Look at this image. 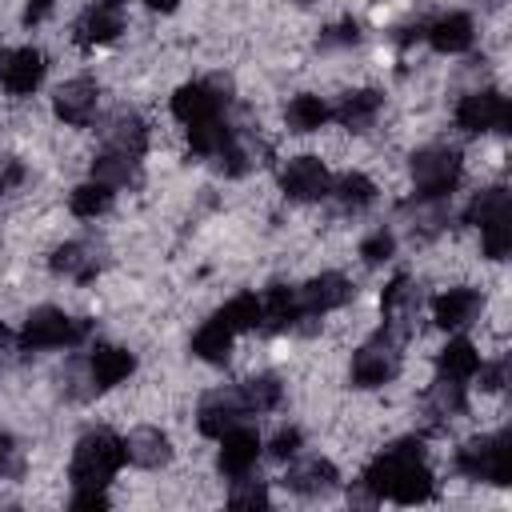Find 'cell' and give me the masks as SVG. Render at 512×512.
<instances>
[{
    "label": "cell",
    "mask_w": 512,
    "mask_h": 512,
    "mask_svg": "<svg viewBox=\"0 0 512 512\" xmlns=\"http://www.w3.org/2000/svg\"><path fill=\"white\" fill-rule=\"evenodd\" d=\"M120 464H124V444L112 436V432H104V428H96V432H88L80 444H76V452H72V484L80 488V484H108L116 472H120Z\"/></svg>",
    "instance_id": "6da1fadb"
},
{
    "label": "cell",
    "mask_w": 512,
    "mask_h": 512,
    "mask_svg": "<svg viewBox=\"0 0 512 512\" xmlns=\"http://www.w3.org/2000/svg\"><path fill=\"white\" fill-rule=\"evenodd\" d=\"M88 332H92L88 320H72V316H64L60 308H36V312L24 320L16 344H20V352H40V348L80 344Z\"/></svg>",
    "instance_id": "7a4b0ae2"
},
{
    "label": "cell",
    "mask_w": 512,
    "mask_h": 512,
    "mask_svg": "<svg viewBox=\"0 0 512 512\" xmlns=\"http://www.w3.org/2000/svg\"><path fill=\"white\" fill-rule=\"evenodd\" d=\"M412 180H416L420 200H444L460 184V152L448 148V144L420 148L412 156Z\"/></svg>",
    "instance_id": "3957f363"
},
{
    "label": "cell",
    "mask_w": 512,
    "mask_h": 512,
    "mask_svg": "<svg viewBox=\"0 0 512 512\" xmlns=\"http://www.w3.org/2000/svg\"><path fill=\"white\" fill-rule=\"evenodd\" d=\"M456 468H460L468 480L508 484V476H512V468H508V432L468 440V444L456 452Z\"/></svg>",
    "instance_id": "277c9868"
},
{
    "label": "cell",
    "mask_w": 512,
    "mask_h": 512,
    "mask_svg": "<svg viewBox=\"0 0 512 512\" xmlns=\"http://www.w3.org/2000/svg\"><path fill=\"white\" fill-rule=\"evenodd\" d=\"M396 368H400V340L392 332H380L352 356V384L356 388H380L396 376Z\"/></svg>",
    "instance_id": "5b68a950"
},
{
    "label": "cell",
    "mask_w": 512,
    "mask_h": 512,
    "mask_svg": "<svg viewBox=\"0 0 512 512\" xmlns=\"http://www.w3.org/2000/svg\"><path fill=\"white\" fill-rule=\"evenodd\" d=\"M456 124L464 132H508L512 124V108L500 92H472L456 104Z\"/></svg>",
    "instance_id": "8992f818"
},
{
    "label": "cell",
    "mask_w": 512,
    "mask_h": 512,
    "mask_svg": "<svg viewBox=\"0 0 512 512\" xmlns=\"http://www.w3.org/2000/svg\"><path fill=\"white\" fill-rule=\"evenodd\" d=\"M380 308H384V332H392L396 340H404L412 332V320H416V308H420V292L412 288L408 276H396L384 288Z\"/></svg>",
    "instance_id": "52a82bcc"
},
{
    "label": "cell",
    "mask_w": 512,
    "mask_h": 512,
    "mask_svg": "<svg viewBox=\"0 0 512 512\" xmlns=\"http://www.w3.org/2000/svg\"><path fill=\"white\" fill-rule=\"evenodd\" d=\"M280 184H284V192H288L292 200H320V196L332 192V176H328V168H324L316 156H296V160H288Z\"/></svg>",
    "instance_id": "ba28073f"
},
{
    "label": "cell",
    "mask_w": 512,
    "mask_h": 512,
    "mask_svg": "<svg viewBox=\"0 0 512 512\" xmlns=\"http://www.w3.org/2000/svg\"><path fill=\"white\" fill-rule=\"evenodd\" d=\"M348 296H352V284H348L340 272H324V276L308 280V284L296 292V300H300V320H304V316H324V312L348 304Z\"/></svg>",
    "instance_id": "9c48e42d"
},
{
    "label": "cell",
    "mask_w": 512,
    "mask_h": 512,
    "mask_svg": "<svg viewBox=\"0 0 512 512\" xmlns=\"http://www.w3.org/2000/svg\"><path fill=\"white\" fill-rule=\"evenodd\" d=\"M240 416H244L240 392H236V388H220V392H208V396L200 400V416H196V424H200V432H204V436L220 440V436H224Z\"/></svg>",
    "instance_id": "30bf717a"
},
{
    "label": "cell",
    "mask_w": 512,
    "mask_h": 512,
    "mask_svg": "<svg viewBox=\"0 0 512 512\" xmlns=\"http://www.w3.org/2000/svg\"><path fill=\"white\" fill-rule=\"evenodd\" d=\"M120 444H124V460H132V464H140V468H164V464L172 460L168 436H164L160 428H152V424L132 428Z\"/></svg>",
    "instance_id": "8fae6325"
},
{
    "label": "cell",
    "mask_w": 512,
    "mask_h": 512,
    "mask_svg": "<svg viewBox=\"0 0 512 512\" xmlns=\"http://www.w3.org/2000/svg\"><path fill=\"white\" fill-rule=\"evenodd\" d=\"M256 456H260V436L252 428H228L220 436V472L224 476H232V480L248 476Z\"/></svg>",
    "instance_id": "7c38bea8"
},
{
    "label": "cell",
    "mask_w": 512,
    "mask_h": 512,
    "mask_svg": "<svg viewBox=\"0 0 512 512\" xmlns=\"http://www.w3.org/2000/svg\"><path fill=\"white\" fill-rule=\"evenodd\" d=\"M220 100L224 96H216V84H184L172 96V116L180 124H204V120H216Z\"/></svg>",
    "instance_id": "4fadbf2b"
},
{
    "label": "cell",
    "mask_w": 512,
    "mask_h": 512,
    "mask_svg": "<svg viewBox=\"0 0 512 512\" xmlns=\"http://www.w3.org/2000/svg\"><path fill=\"white\" fill-rule=\"evenodd\" d=\"M92 112H96V84L92 80H68L56 88V116L72 128H84L92 124Z\"/></svg>",
    "instance_id": "5bb4252c"
},
{
    "label": "cell",
    "mask_w": 512,
    "mask_h": 512,
    "mask_svg": "<svg viewBox=\"0 0 512 512\" xmlns=\"http://www.w3.org/2000/svg\"><path fill=\"white\" fill-rule=\"evenodd\" d=\"M0 80H4V88L12 96H32L40 88V80H44V56L36 48L12 52L8 64H4V72H0Z\"/></svg>",
    "instance_id": "9a60e30c"
},
{
    "label": "cell",
    "mask_w": 512,
    "mask_h": 512,
    "mask_svg": "<svg viewBox=\"0 0 512 512\" xmlns=\"http://www.w3.org/2000/svg\"><path fill=\"white\" fill-rule=\"evenodd\" d=\"M480 308H484V300H480L476 288H448L444 296H436L432 316H436L440 328H464V324L476 320Z\"/></svg>",
    "instance_id": "2e32d148"
},
{
    "label": "cell",
    "mask_w": 512,
    "mask_h": 512,
    "mask_svg": "<svg viewBox=\"0 0 512 512\" xmlns=\"http://www.w3.org/2000/svg\"><path fill=\"white\" fill-rule=\"evenodd\" d=\"M124 32V12H120V0H108V4H96L88 8V16L76 24V40L80 44H108Z\"/></svg>",
    "instance_id": "e0dca14e"
},
{
    "label": "cell",
    "mask_w": 512,
    "mask_h": 512,
    "mask_svg": "<svg viewBox=\"0 0 512 512\" xmlns=\"http://www.w3.org/2000/svg\"><path fill=\"white\" fill-rule=\"evenodd\" d=\"M424 36H428V40H432V48H436V52H444V56L468 52V48H472V40H476L472 20H468L464 12H448V16H440L436 24H428V28H424Z\"/></svg>",
    "instance_id": "ac0fdd59"
},
{
    "label": "cell",
    "mask_w": 512,
    "mask_h": 512,
    "mask_svg": "<svg viewBox=\"0 0 512 512\" xmlns=\"http://www.w3.org/2000/svg\"><path fill=\"white\" fill-rule=\"evenodd\" d=\"M384 496L396 504H424V500H432V472L420 460H404Z\"/></svg>",
    "instance_id": "d6986e66"
},
{
    "label": "cell",
    "mask_w": 512,
    "mask_h": 512,
    "mask_svg": "<svg viewBox=\"0 0 512 512\" xmlns=\"http://www.w3.org/2000/svg\"><path fill=\"white\" fill-rule=\"evenodd\" d=\"M284 484H288L292 492H300V496H320V492H332V488H336V468H332L328 460L312 456V460L292 464L288 476H284Z\"/></svg>",
    "instance_id": "ffe728a7"
},
{
    "label": "cell",
    "mask_w": 512,
    "mask_h": 512,
    "mask_svg": "<svg viewBox=\"0 0 512 512\" xmlns=\"http://www.w3.org/2000/svg\"><path fill=\"white\" fill-rule=\"evenodd\" d=\"M104 144L112 152H128V156H140L148 148V128L136 112H116L112 124L104 128Z\"/></svg>",
    "instance_id": "44dd1931"
},
{
    "label": "cell",
    "mask_w": 512,
    "mask_h": 512,
    "mask_svg": "<svg viewBox=\"0 0 512 512\" xmlns=\"http://www.w3.org/2000/svg\"><path fill=\"white\" fill-rule=\"evenodd\" d=\"M436 368H440V376L444 380H472L476 376V368H480V352H476V344L472 340H448L444 348H440V356H436Z\"/></svg>",
    "instance_id": "7402d4cb"
},
{
    "label": "cell",
    "mask_w": 512,
    "mask_h": 512,
    "mask_svg": "<svg viewBox=\"0 0 512 512\" xmlns=\"http://www.w3.org/2000/svg\"><path fill=\"white\" fill-rule=\"evenodd\" d=\"M88 368H92V384H96V388H116L120 380H128V376H132L136 360H132V352L104 344V348H96V352H92V364H88Z\"/></svg>",
    "instance_id": "603a6c76"
},
{
    "label": "cell",
    "mask_w": 512,
    "mask_h": 512,
    "mask_svg": "<svg viewBox=\"0 0 512 512\" xmlns=\"http://www.w3.org/2000/svg\"><path fill=\"white\" fill-rule=\"evenodd\" d=\"M96 268H100V260L92 256V244L72 240V244H64V248L52 252V272L72 276V280H80V284H88V280L96 276Z\"/></svg>",
    "instance_id": "cb8c5ba5"
},
{
    "label": "cell",
    "mask_w": 512,
    "mask_h": 512,
    "mask_svg": "<svg viewBox=\"0 0 512 512\" xmlns=\"http://www.w3.org/2000/svg\"><path fill=\"white\" fill-rule=\"evenodd\" d=\"M380 104H384V96L372 92V88H364V92H348V96L340 100V108H336V120H340L344 128H352V132H364V128L376 120Z\"/></svg>",
    "instance_id": "d4e9b609"
},
{
    "label": "cell",
    "mask_w": 512,
    "mask_h": 512,
    "mask_svg": "<svg viewBox=\"0 0 512 512\" xmlns=\"http://www.w3.org/2000/svg\"><path fill=\"white\" fill-rule=\"evenodd\" d=\"M296 320H300V300H296V292L272 288V292L260 300V324H264L268 332H284V328H292Z\"/></svg>",
    "instance_id": "484cf974"
},
{
    "label": "cell",
    "mask_w": 512,
    "mask_h": 512,
    "mask_svg": "<svg viewBox=\"0 0 512 512\" xmlns=\"http://www.w3.org/2000/svg\"><path fill=\"white\" fill-rule=\"evenodd\" d=\"M232 328L220 320V316H212L196 336H192V352L200 356V360H208V364H224L228 360V352H232Z\"/></svg>",
    "instance_id": "4316f807"
},
{
    "label": "cell",
    "mask_w": 512,
    "mask_h": 512,
    "mask_svg": "<svg viewBox=\"0 0 512 512\" xmlns=\"http://www.w3.org/2000/svg\"><path fill=\"white\" fill-rule=\"evenodd\" d=\"M236 392H240L244 416H248V412H272V408L280 404V396H284V388H280V380H276L272 372H260V376L244 380Z\"/></svg>",
    "instance_id": "83f0119b"
},
{
    "label": "cell",
    "mask_w": 512,
    "mask_h": 512,
    "mask_svg": "<svg viewBox=\"0 0 512 512\" xmlns=\"http://www.w3.org/2000/svg\"><path fill=\"white\" fill-rule=\"evenodd\" d=\"M92 176L100 180V184H108V188H120V184H132L136 180V156H128V152H100L96 160H92Z\"/></svg>",
    "instance_id": "f1b7e54d"
},
{
    "label": "cell",
    "mask_w": 512,
    "mask_h": 512,
    "mask_svg": "<svg viewBox=\"0 0 512 512\" xmlns=\"http://www.w3.org/2000/svg\"><path fill=\"white\" fill-rule=\"evenodd\" d=\"M68 208H72V216H80V220H96V216H104V212L112 208V188L100 184V180L80 184V188H72Z\"/></svg>",
    "instance_id": "f546056e"
},
{
    "label": "cell",
    "mask_w": 512,
    "mask_h": 512,
    "mask_svg": "<svg viewBox=\"0 0 512 512\" xmlns=\"http://www.w3.org/2000/svg\"><path fill=\"white\" fill-rule=\"evenodd\" d=\"M428 412H432V416H464V412H468L464 384L440 376V380L432 384V392H428Z\"/></svg>",
    "instance_id": "4dcf8cb0"
},
{
    "label": "cell",
    "mask_w": 512,
    "mask_h": 512,
    "mask_svg": "<svg viewBox=\"0 0 512 512\" xmlns=\"http://www.w3.org/2000/svg\"><path fill=\"white\" fill-rule=\"evenodd\" d=\"M284 116H288V128L292 132H316L332 112H328V104L320 96H296Z\"/></svg>",
    "instance_id": "1f68e13d"
},
{
    "label": "cell",
    "mask_w": 512,
    "mask_h": 512,
    "mask_svg": "<svg viewBox=\"0 0 512 512\" xmlns=\"http://www.w3.org/2000/svg\"><path fill=\"white\" fill-rule=\"evenodd\" d=\"M188 140H192V152L200 156H220L228 144H232V132L216 120H204V124H188Z\"/></svg>",
    "instance_id": "d6a6232c"
},
{
    "label": "cell",
    "mask_w": 512,
    "mask_h": 512,
    "mask_svg": "<svg viewBox=\"0 0 512 512\" xmlns=\"http://www.w3.org/2000/svg\"><path fill=\"white\" fill-rule=\"evenodd\" d=\"M216 316H220L232 332H248V328L260 324V300H256L252 292H240V296H232Z\"/></svg>",
    "instance_id": "836d02e7"
},
{
    "label": "cell",
    "mask_w": 512,
    "mask_h": 512,
    "mask_svg": "<svg viewBox=\"0 0 512 512\" xmlns=\"http://www.w3.org/2000/svg\"><path fill=\"white\" fill-rule=\"evenodd\" d=\"M504 212H512V208H508V192H504V188H484V192H476L472 204L464 208V220L480 228V224H488L492 216H504Z\"/></svg>",
    "instance_id": "e575fe53"
},
{
    "label": "cell",
    "mask_w": 512,
    "mask_h": 512,
    "mask_svg": "<svg viewBox=\"0 0 512 512\" xmlns=\"http://www.w3.org/2000/svg\"><path fill=\"white\" fill-rule=\"evenodd\" d=\"M332 192L340 196V204H344V208H364V204H372V200H376V184H372L368 176H360V172L340 176V180L332 184Z\"/></svg>",
    "instance_id": "d590c367"
},
{
    "label": "cell",
    "mask_w": 512,
    "mask_h": 512,
    "mask_svg": "<svg viewBox=\"0 0 512 512\" xmlns=\"http://www.w3.org/2000/svg\"><path fill=\"white\" fill-rule=\"evenodd\" d=\"M480 240H484V252H488L492 260H504L508 248H512V212L492 216L488 224H480Z\"/></svg>",
    "instance_id": "8d00e7d4"
},
{
    "label": "cell",
    "mask_w": 512,
    "mask_h": 512,
    "mask_svg": "<svg viewBox=\"0 0 512 512\" xmlns=\"http://www.w3.org/2000/svg\"><path fill=\"white\" fill-rule=\"evenodd\" d=\"M240 480H244V476H240ZM228 504H232V508H268V488H264L260 480H244L240 488H232Z\"/></svg>",
    "instance_id": "74e56055"
},
{
    "label": "cell",
    "mask_w": 512,
    "mask_h": 512,
    "mask_svg": "<svg viewBox=\"0 0 512 512\" xmlns=\"http://www.w3.org/2000/svg\"><path fill=\"white\" fill-rule=\"evenodd\" d=\"M392 248H396V240H392L388 232H376V236H368V240L360 244V256H364L368 264H384V260L392 256Z\"/></svg>",
    "instance_id": "f35d334b"
},
{
    "label": "cell",
    "mask_w": 512,
    "mask_h": 512,
    "mask_svg": "<svg viewBox=\"0 0 512 512\" xmlns=\"http://www.w3.org/2000/svg\"><path fill=\"white\" fill-rule=\"evenodd\" d=\"M276 460H292L296 452H300V428H284V432H276V440H272V448H268Z\"/></svg>",
    "instance_id": "ab89813d"
},
{
    "label": "cell",
    "mask_w": 512,
    "mask_h": 512,
    "mask_svg": "<svg viewBox=\"0 0 512 512\" xmlns=\"http://www.w3.org/2000/svg\"><path fill=\"white\" fill-rule=\"evenodd\" d=\"M72 508H108V496L100 484H80V492L72 496Z\"/></svg>",
    "instance_id": "60d3db41"
},
{
    "label": "cell",
    "mask_w": 512,
    "mask_h": 512,
    "mask_svg": "<svg viewBox=\"0 0 512 512\" xmlns=\"http://www.w3.org/2000/svg\"><path fill=\"white\" fill-rule=\"evenodd\" d=\"M476 372H480V388H488V392H496V388H504V376H508V364H504V360H496V364H480Z\"/></svg>",
    "instance_id": "b9f144b4"
},
{
    "label": "cell",
    "mask_w": 512,
    "mask_h": 512,
    "mask_svg": "<svg viewBox=\"0 0 512 512\" xmlns=\"http://www.w3.org/2000/svg\"><path fill=\"white\" fill-rule=\"evenodd\" d=\"M20 180H24V168H20V160H0V192L16 188Z\"/></svg>",
    "instance_id": "7bdbcfd3"
},
{
    "label": "cell",
    "mask_w": 512,
    "mask_h": 512,
    "mask_svg": "<svg viewBox=\"0 0 512 512\" xmlns=\"http://www.w3.org/2000/svg\"><path fill=\"white\" fill-rule=\"evenodd\" d=\"M352 40H356V24H352V20L336 24V28L324 36V44H352Z\"/></svg>",
    "instance_id": "ee69618b"
},
{
    "label": "cell",
    "mask_w": 512,
    "mask_h": 512,
    "mask_svg": "<svg viewBox=\"0 0 512 512\" xmlns=\"http://www.w3.org/2000/svg\"><path fill=\"white\" fill-rule=\"evenodd\" d=\"M48 12H52V0H28V8H24V24H40Z\"/></svg>",
    "instance_id": "f6af8a7d"
},
{
    "label": "cell",
    "mask_w": 512,
    "mask_h": 512,
    "mask_svg": "<svg viewBox=\"0 0 512 512\" xmlns=\"http://www.w3.org/2000/svg\"><path fill=\"white\" fill-rule=\"evenodd\" d=\"M8 456H12V436H4V432H0V468H4V460H8Z\"/></svg>",
    "instance_id": "bcb514c9"
},
{
    "label": "cell",
    "mask_w": 512,
    "mask_h": 512,
    "mask_svg": "<svg viewBox=\"0 0 512 512\" xmlns=\"http://www.w3.org/2000/svg\"><path fill=\"white\" fill-rule=\"evenodd\" d=\"M148 4H152V8H156V12H172V8H176V4H180V0H148Z\"/></svg>",
    "instance_id": "7dc6e473"
}]
</instances>
